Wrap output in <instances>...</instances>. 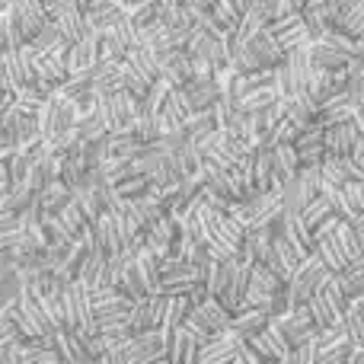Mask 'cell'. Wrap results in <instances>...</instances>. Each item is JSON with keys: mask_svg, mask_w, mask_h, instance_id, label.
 Here are the masks:
<instances>
[]
</instances>
